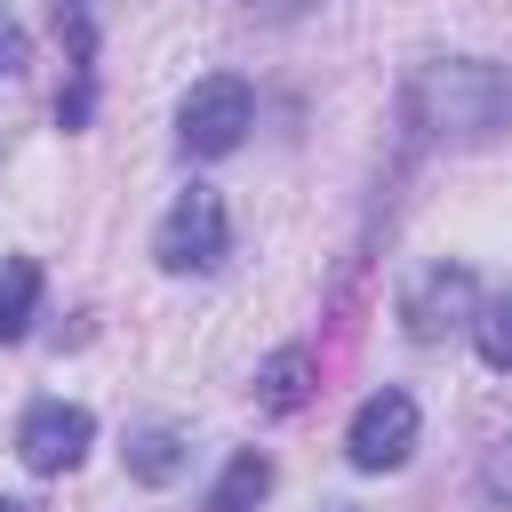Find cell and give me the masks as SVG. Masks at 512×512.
<instances>
[{
  "instance_id": "9c48e42d",
  "label": "cell",
  "mask_w": 512,
  "mask_h": 512,
  "mask_svg": "<svg viewBox=\"0 0 512 512\" xmlns=\"http://www.w3.org/2000/svg\"><path fill=\"white\" fill-rule=\"evenodd\" d=\"M264 488H272V456H264V448H240V456L224 464V480L208 488V512H256Z\"/></svg>"
},
{
  "instance_id": "7a4b0ae2",
  "label": "cell",
  "mask_w": 512,
  "mask_h": 512,
  "mask_svg": "<svg viewBox=\"0 0 512 512\" xmlns=\"http://www.w3.org/2000/svg\"><path fill=\"white\" fill-rule=\"evenodd\" d=\"M248 128H256V88H248L240 72H208V80H192L184 104H176V144H184L192 160H224Z\"/></svg>"
},
{
  "instance_id": "5b68a950",
  "label": "cell",
  "mask_w": 512,
  "mask_h": 512,
  "mask_svg": "<svg viewBox=\"0 0 512 512\" xmlns=\"http://www.w3.org/2000/svg\"><path fill=\"white\" fill-rule=\"evenodd\" d=\"M400 320H408L416 344L464 336V328L480 320V280H472V264H432V272H416V288L400 296Z\"/></svg>"
},
{
  "instance_id": "8fae6325",
  "label": "cell",
  "mask_w": 512,
  "mask_h": 512,
  "mask_svg": "<svg viewBox=\"0 0 512 512\" xmlns=\"http://www.w3.org/2000/svg\"><path fill=\"white\" fill-rule=\"evenodd\" d=\"M472 352H480V368L512 376V288H504L496 304H480V320H472Z\"/></svg>"
},
{
  "instance_id": "2e32d148",
  "label": "cell",
  "mask_w": 512,
  "mask_h": 512,
  "mask_svg": "<svg viewBox=\"0 0 512 512\" xmlns=\"http://www.w3.org/2000/svg\"><path fill=\"white\" fill-rule=\"evenodd\" d=\"M0 512H40V504L32 496H0Z\"/></svg>"
},
{
  "instance_id": "30bf717a",
  "label": "cell",
  "mask_w": 512,
  "mask_h": 512,
  "mask_svg": "<svg viewBox=\"0 0 512 512\" xmlns=\"http://www.w3.org/2000/svg\"><path fill=\"white\" fill-rule=\"evenodd\" d=\"M40 312V264L32 256H0V344H16Z\"/></svg>"
},
{
  "instance_id": "8992f818",
  "label": "cell",
  "mask_w": 512,
  "mask_h": 512,
  "mask_svg": "<svg viewBox=\"0 0 512 512\" xmlns=\"http://www.w3.org/2000/svg\"><path fill=\"white\" fill-rule=\"evenodd\" d=\"M88 440H96V416L80 408V400H32L24 408V424H16V456L48 480V472H72L80 456H88Z\"/></svg>"
},
{
  "instance_id": "9a60e30c",
  "label": "cell",
  "mask_w": 512,
  "mask_h": 512,
  "mask_svg": "<svg viewBox=\"0 0 512 512\" xmlns=\"http://www.w3.org/2000/svg\"><path fill=\"white\" fill-rule=\"evenodd\" d=\"M264 24H288V16H304V8H320V0H248Z\"/></svg>"
},
{
  "instance_id": "52a82bcc",
  "label": "cell",
  "mask_w": 512,
  "mask_h": 512,
  "mask_svg": "<svg viewBox=\"0 0 512 512\" xmlns=\"http://www.w3.org/2000/svg\"><path fill=\"white\" fill-rule=\"evenodd\" d=\"M312 376H320L312 352H304V344H280V352L256 368V408H264V416H296V408L312 400Z\"/></svg>"
},
{
  "instance_id": "3957f363",
  "label": "cell",
  "mask_w": 512,
  "mask_h": 512,
  "mask_svg": "<svg viewBox=\"0 0 512 512\" xmlns=\"http://www.w3.org/2000/svg\"><path fill=\"white\" fill-rule=\"evenodd\" d=\"M224 248H232V216H224V192H208V184L176 192L168 216L152 224V256H160V272H176V280H184V272H216Z\"/></svg>"
},
{
  "instance_id": "5bb4252c",
  "label": "cell",
  "mask_w": 512,
  "mask_h": 512,
  "mask_svg": "<svg viewBox=\"0 0 512 512\" xmlns=\"http://www.w3.org/2000/svg\"><path fill=\"white\" fill-rule=\"evenodd\" d=\"M56 16H64V32H72V64H88V0H56Z\"/></svg>"
},
{
  "instance_id": "7c38bea8",
  "label": "cell",
  "mask_w": 512,
  "mask_h": 512,
  "mask_svg": "<svg viewBox=\"0 0 512 512\" xmlns=\"http://www.w3.org/2000/svg\"><path fill=\"white\" fill-rule=\"evenodd\" d=\"M480 496H488L496 512H512V424H496L488 448H480Z\"/></svg>"
},
{
  "instance_id": "ba28073f",
  "label": "cell",
  "mask_w": 512,
  "mask_h": 512,
  "mask_svg": "<svg viewBox=\"0 0 512 512\" xmlns=\"http://www.w3.org/2000/svg\"><path fill=\"white\" fill-rule=\"evenodd\" d=\"M128 480H144V488H168V480H184V464H192V440L176 432V424H144V432H128Z\"/></svg>"
},
{
  "instance_id": "277c9868",
  "label": "cell",
  "mask_w": 512,
  "mask_h": 512,
  "mask_svg": "<svg viewBox=\"0 0 512 512\" xmlns=\"http://www.w3.org/2000/svg\"><path fill=\"white\" fill-rule=\"evenodd\" d=\"M416 432H424L416 400H408L400 384H384V392H368V400L352 408V424H344V464H352V472H400V464L416 456Z\"/></svg>"
},
{
  "instance_id": "4fadbf2b",
  "label": "cell",
  "mask_w": 512,
  "mask_h": 512,
  "mask_svg": "<svg viewBox=\"0 0 512 512\" xmlns=\"http://www.w3.org/2000/svg\"><path fill=\"white\" fill-rule=\"evenodd\" d=\"M24 64H32V40H24V24L0 8V80H16Z\"/></svg>"
},
{
  "instance_id": "6da1fadb",
  "label": "cell",
  "mask_w": 512,
  "mask_h": 512,
  "mask_svg": "<svg viewBox=\"0 0 512 512\" xmlns=\"http://www.w3.org/2000/svg\"><path fill=\"white\" fill-rule=\"evenodd\" d=\"M400 104L432 144H496L512 128V72L496 56H424L408 64Z\"/></svg>"
},
{
  "instance_id": "e0dca14e",
  "label": "cell",
  "mask_w": 512,
  "mask_h": 512,
  "mask_svg": "<svg viewBox=\"0 0 512 512\" xmlns=\"http://www.w3.org/2000/svg\"><path fill=\"white\" fill-rule=\"evenodd\" d=\"M0 160H8V112H0Z\"/></svg>"
}]
</instances>
